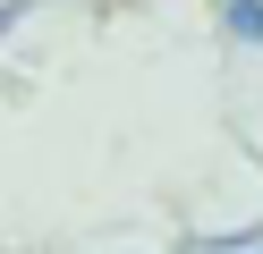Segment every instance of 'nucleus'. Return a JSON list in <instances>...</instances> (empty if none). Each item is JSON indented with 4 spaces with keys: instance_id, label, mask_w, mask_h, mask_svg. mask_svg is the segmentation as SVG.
<instances>
[{
    "instance_id": "f257e3e1",
    "label": "nucleus",
    "mask_w": 263,
    "mask_h": 254,
    "mask_svg": "<svg viewBox=\"0 0 263 254\" xmlns=\"http://www.w3.org/2000/svg\"><path fill=\"white\" fill-rule=\"evenodd\" d=\"M221 17L246 34V43H263V0H221Z\"/></svg>"
}]
</instances>
